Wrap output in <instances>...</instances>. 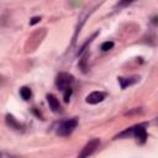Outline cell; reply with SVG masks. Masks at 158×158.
<instances>
[{"instance_id":"6da1fadb","label":"cell","mask_w":158,"mask_h":158,"mask_svg":"<svg viewBox=\"0 0 158 158\" xmlns=\"http://www.w3.org/2000/svg\"><path fill=\"white\" fill-rule=\"evenodd\" d=\"M77 126H78V120L75 117L74 118L64 120V121H62L58 125V127H57V135H59L62 137H67V136H69L75 130Z\"/></svg>"},{"instance_id":"7a4b0ae2","label":"cell","mask_w":158,"mask_h":158,"mask_svg":"<svg viewBox=\"0 0 158 158\" xmlns=\"http://www.w3.org/2000/svg\"><path fill=\"white\" fill-rule=\"evenodd\" d=\"M74 81V77L69 73H59L56 78V85L59 90H65Z\"/></svg>"},{"instance_id":"3957f363","label":"cell","mask_w":158,"mask_h":158,"mask_svg":"<svg viewBox=\"0 0 158 158\" xmlns=\"http://www.w3.org/2000/svg\"><path fill=\"white\" fill-rule=\"evenodd\" d=\"M99 146H100V139L99 138H93V139H90L85 146H84V148L81 149V152L79 153V158H85V157H89V156H91L98 148H99Z\"/></svg>"},{"instance_id":"277c9868","label":"cell","mask_w":158,"mask_h":158,"mask_svg":"<svg viewBox=\"0 0 158 158\" xmlns=\"http://www.w3.org/2000/svg\"><path fill=\"white\" fill-rule=\"evenodd\" d=\"M132 135L137 138V141L139 143H144L147 139V132L144 128V123H139L132 127Z\"/></svg>"},{"instance_id":"5b68a950","label":"cell","mask_w":158,"mask_h":158,"mask_svg":"<svg viewBox=\"0 0 158 158\" xmlns=\"http://www.w3.org/2000/svg\"><path fill=\"white\" fill-rule=\"evenodd\" d=\"M105 96H106V94L102 93V91H93V93H90V94L86 96L85 101H86L88 104L95 105V104L101 102V101L105 99Z\"/></svg>"},{"instance_id":"8992f818","label":"cell","mask_w":158,"mask_h":158,"mask_svg":"<svg viewBox=\"0 0 158 158\" xmlns=\"http://www.w3.org/2000/svg\"><path fill=\"white\" fill-rule=\"evenodd\" d=\"M47 102H48V105H49V109H51L53 112H59V111H60V105H59V101H58V99L56 98V95L48 94V95H47Z\"/></svg>"},{"instance_id":"52a82bcc","label":"cell","mask_w":158,"mask_h":158,"mask_svg":"<svg viewBox=\"0 0 158 158\" xmlns=\"http://www.w3.org/2000/svg\"><path fill=\"white\" fill-rule=\"evenodd\" d=\"M117 79H118V83L121 85V89H126L127 86H130V85H132V84H135V83H137L139 80V78L136 77V75L135 77H128V78L118 77Z\"/></svg>"},{"instance_id":"ba28073f","label":"cell","mask_w":158,"mask_h":158,"mask_svg":"<svg viewBox=\"0 0 158 158\" xmlns=\"http://www.w3.org/2000/svg\"><path fill=\"white\" fill-rule=\"evenodd\" d=\"M20 95H21V98L23 100H28L31 98V95H32V91H31V89L28 86H22L20 89Z\"/></svg>"},{"instance_id":"9c48e42d","label":"cell","mask_w":158,"mask_h":158,"mask_svg":"<svg viewBox=\"0 0 158 158\" xmlns=\"http://www.w3.org/2000/svg\"><path fill=\"white\" fill-rule=\"evenodd\" d=\"M6 122H7V125H9L10 127H12V128H20V127H21V125L15 120V117H14L12 115H6Z\"/></svg>"},{"instance_id":"30bf717a","label":"cell","mask_w":158,"mask_h":158,"mask_svg":"<svg viewBox=\"0 0 158 158\" xmlns=\"http://www.w3.org/2000/svg\"><path fill=\"white\" fill-rule=\"evenodd\" d=\"M112 47H114V42H112V41H106V42H104V43L101 44V49H102L104 52L111 49Z\"/></svg>"},{"instance_id":"8fae6325","label":"cell","mask_w":158,"mask_h":158,"mask_svg":"<svg viewBox=\"0 0 158 158\" xmlns=\"http://www.w3.org/2000/svg\"><path fill=\"white\" fill-rule=\"evenodd\" d=\"M70 96H72V88L69 86V88H67V89L64 90V96H63L64 101H65V102H68V101H69V99H70Z\"/></svg>"},{"instance_id":"7c38bea8","label":"cell","mask_w":158,"mask_h":158,"mask_svg":"<svg viewBox=\"0 0 158 158\" xmlns=\"http://www.w3.org/2000/svg\"><path fill=\"white\" fill-rule=\"evenodd\" d=\"M40 21H41V17H40V16H35V17L31 19L30 25H35V23H37V22H40Z\"/></svg>"},{"instance_id":"4fadbf2b","label":"cell","mask_w":158,"mask_h":158,"mask_svg":"<svg viewBox=\"0 0 158 158\" xmlns=\"http://www.w3.org/2000/svg\"><path fill=\"white\" fill-rule=\"evenodd\" d=\"M132 1H135V0H120V5L125 6V5H128V4H131Z\"/></svg>"}]
</instances>
